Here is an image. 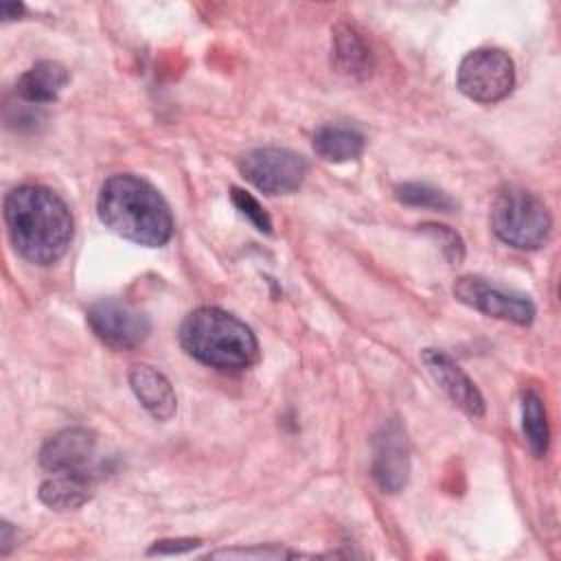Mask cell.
<instances>
[{
  "label": "cell",
  "instance_id": "obj_16",
  "mask_svg": "<svg viewBox=\"0 0 561 561\" xmlns=\"http://www.w3.org/2000/svg\"><path fill=\"white\" fill-rule=\"evenodd\" d=\"M366 138L353 125L327 123L313 134V151L327 162H348L364 153Z\"/></svg>",
  "mask_w": 561,
  "mask_h": 561
},
{
  "label": "cell",
  "instance_id": "obj_5",
  "mask_svg": "<svg viewBox=\"0 0 561 561\" xmlns=\"http://www.w3.org/2000/svg\"><path fill=\"white\" fill-rule=\"evenodd\" d=\"M456 85L476 103H497L515 88V64L500 48H476L462 57Z\"/></svg>",
  "mask_w": 561,
  "mask_h": 561
},
{
  "label": "cell",
  "instance_id": "obj_4",
  "mask_svg": "<svg viewBox=\"0 0 561 561\" xmlns=\"http://www.w3.org/2000/svg\"><path fill=\"white\" fill-rule=\"evenodd\" d=\"M489 219L495 237L517 250H539L552 230L546 204L522 186L500 188L491 202Z\"/></svg>",
  "mask_w": 561,
  "mask_h": 561
},
{
  "label": "cell",
  "instance_id": "obj_13",
  "mask_svg": "<svg viewBox=\"0 0 561 561\" xmlns=\"http://www.w3.org/2000/svg\"><path fill=\"white\" fill-rule=\"evenodd\" d=\"M129 388L140 401V405L156 419V421H169L175 410H178V399L175 392L169 383V379L147 366V364H136L129 370Z\"/></svg>",
  "mask_w": 561,
  "mask_h": 561
},
{
  "label": "cell",
  "instance_id": "obj_10",
  "mask_svg": "<svg viewBox=\"0 0 561 561\" xmlns=\"http://www.w3.org/2000/svg\"><path fill=\"white\" fill-rule=\"evenodd\" d=\"M421 359L434 381L445 390V394L462 408L471 416H482L484 414V397L478 390V386L469 379V375L443 351L438 348H423Z\"/></svg>",
  "mask_w": 561,
  "mask_h": 561
},
{
  "label": "cell",
  "instance_id": "obj_19",
  "mask_svg": "<svg viewBox=\"0 0 561 561\" xmlns=\"http://www.w3.org/2000/svg\"><path fill=\"white\" fill-rule=\"evenodd\" d=\"M419 228L440 243L443 254H445V259L451 265L462 263V259H465V243H462V239H460V234L456 230H451L449 226H443V224H423Z\"/></svg>",
  "mask_w": 561,
  "mask_h": 561
},
{
  "label": "cell",
  "instance_id": "obj_23",
  "mask_svg": "<svg viewBox=\"0 0 561 561\" xmlns=\"http://www.w3.org/2000/svg\"><path fill=\"white\" fill-rule=\"evenodd\" d=\"M13 546H18V528L11 526L9 522H2L0 524V552L9 554Z\"/></svg>",
  "mask_w": 561,
  "mask_h": 561
},
{
  "label": "cell",
  "instance_id": "obj_15",
  "mask_svg": "<svg viewBox=\"0 0 561 561\" xmlns=\"http://www.w3.org/2000/svg\"><path fill=\"white\" fill-rule=\"evenodd\" d=\"M70 75L59 61H37L31 66L15 83V92L22 101L28 103H53L59 92L66 88Z\"/></svg>",
  "mask_w": 561,
  "mask_h": 561
},
{
  "label": "cell",
  "instance_id": "obj_3",
  "mask_svg": "<svg viewBox=\"0 0 561 561\" xmlns=\"http://www.w3.org/2000/svg\"><path fill=\"white\" fill-rule=\"evenodd\" d=\"M180 344L193 359L217 370L239 373L259 362L252 329L219 307L191 311L180 327Z\"/></svg>",
  "mask_w": 561,
  "mask_h": 561
},
{
  "label": "cell",
  "instance_id": "obj_14",
  "mask_svg": "<svg viewBox=\"0 0 561 561\" xmlns=\"http://www.w3.org/2000/svg\"><path fill=\"white\" fill-rule=\"evenodd\" d=\"M94 493V482L85 471H59L42 482L37 495L53 511H75Z\"/></svg>",
  "mask_w": 561,
  "mask_h": 561
},
{
  "label": "cell",
  "instance_id": "obj_22",
  "mask_svg": "<svg viewBox=\"0 0 561 561\" xmlns=\"http://www.w3.org/2000/svg\"><path fill=\"white\" fill-rule=\"evenodd\" d=\"M199 539H162L149 548V554H180L197 548Z\"/></svg>",
  "mask_w": 561,
  "mask_h": 561
},
{
  "label": "cell",
  "instance_id": "obj_12",
  "mask_svg": "<svg viewBox=\"0 0 561 561\" xmlns=\"http://www.w3.org/2000/svg\"><path fill=\"white\" fill-rule=\"evenodd\" d=\"M331 66L351 79H368L375 68V57L364 42V37L357 33L351 24H335L331 31Z\"/></svg>",
  "mask_w": 561,
  "mask_h": 561
},
{
  "label": "cell",
  "instance_id": "obj_17",
  "mask_svg": "<svg viewBox=\"0 0 561 561\" xmlns=\"http://www.w3.org/2000/svg\"><path fill=\"white\" fill-rule=\"evenodd\" d=\"M522 430L535 458H543L550 445V427L543 399L535 390L522 392Z\"/></svg>",
  "mask_w": 561,
  "mask_h": 561
},
{
  "label": "cell",
  "instance_id": "obj_6",
  "mask_svg": "<svg viewBox=\"0 0 561 561\" xmlns=\"http://www.w3.org/2000/svg\"><path fill=\"white\" fill-rule=\"evenodd\" d=\"M239 171L265 195H289L305 182L307 162L285 147H254L239 158Z\"/></svg>",
  "mask_w": 561,
  "mask_h": 561
},
{
  "label": "cell",
  "instance_id": "obj_2",
  "mask_svg": "<svg viewBox=\"0 0 561 561\" xmlns=\"http://www.w3.org/2000/svg\"><path fill=\"white\" fill-rule=\"evenodd\" d=\"M96 215L105 228L138 245L160 248L173 234L167 199L153 184L134 173H116L103 182Z\"/></svg>",
  "mask_w": 561,
  "mask_h": 561
},
{
  "label": "cell",
  "instance_id": "obj_20",
  "mask_svg": "<svg viewBox=\"0 0 561 561\" xmlns=\"http://www.w3.org/2000/svg\"><path fill=\"white\" fill-rule=\"evenodd\" d=\"M230 199H232V204L237 206V210L254 224L256 230H261V232H265V234L272 232V219H270V215L265 213V208H263L248 191H243V188H239V186H232V188H230Z\"/></svg>",
  "mask_w": 561,
  "mask_h": 561
},
{
  "label": "cell",
  "instance_id": "obj_7",
  "mask_svg": "<svg viewBox=\"0 0 561 561\" xmlns=\"http://www.w3.org/2000/svg\"><path fill=\"white\" fill-rule=\"evenodd\" d=\"M85 318L92 333L101 342L118 351H129L140 346L151 331L149 318L134 305L118 298H105L94 302L88 309Z\"/></svg>",
  "mask_w": 561,
  "mask_h": 561
},
{
  "label": "cell",
  "instance_id": "obj_11",
  "mask_svg": "<svg viewBox=\"0 0 561 561\" xmlns=\"http://www.w3.org/2000/svg\"><path fill=\"white\" fill-rule=\"evenodd\" d=\"M96 449V434L85 427H66L39 449V465L50 471H85Z\"/></svg>",
  "mask_w": 561,
  "mask_h": 561
},
{
  "label": "cell",
  "instance_id": "obj_9",
  "mask_svg": "<svg viewBox=\"0 0 561 561\" xmlns=\"http://www.w3.org/2000/svg\"><path fill=\"white\" fill-rule=\"evenodd\" d=\"M410 476V445L399 421H388L375 436L373 478L383 493H397Z\"/></svg>",
  "mask_w": 561,
  "mask_h": 561
},
{
  "label": "cell",
  "instance_id": "obj_24",
  "mask_svg": "<svg viewBox=\"0 0 561 561\" xmlns=\"http://www.w3.org/2000/svg\"><path fill=\"white\" fill-rule=\"evenodd\" d=\"M24 11V7L22 4H9V2H4V4H0V13H2V20H13V18H18L20 13Z\"/></svg>",
  "mask_w": 561,
  "mask_h": 561
},
{
  "label": "cell",
  "instance_id": "obj_8",
  "mask_svg": "<svg viewBox=\"0 0 561 561\" xmlns=\"http://www.w3.org/2000/svg\"><path fill=\"white\" fill-rule=\"evenodd\" d=\"M454 296L484 316L508 320L519 327L535 320V305L528 296L495 287L480 276H460L454 283Z\"/></svg>",
  "mask_w": 561,
  "mask_h": 561
},
{
  "label": "cell",
  "instance_id": "obj_21",
  "mask_svg": "<svg viewBox=\"0 0 561 561\" xmlns=\"http://www.w3.org/2000/svg\"><path fill=\"white\" fill-rule=\"evenodd\" d=\"M210 559H232V557H241V559H291L298 557V552L285 550L280 546H256V548H224V550H215L208 554Z\"/></svg>",
  "mask_w": 561,
  "mask_h": 561
},
{
  "label": "cell",
  "instance_id": "obj_1",
  "mask_svg": "<svg viewBox=\"0 0 561 561\" xmlns=\"http://www.w3.org/2000/svg\"><path fill=\"white\" fill-rule=\"evenodd\" d=\"M4 224L15 252L35 265L57 263L75 234L70 208L42 184H22L7 193Z\"/></svg>",
  "mask_w": 561,
  "mask_h": 561
},
{
  "label": "cell",
  "instance_id": "obj_18",
  "mask_svg": "<svg viewBox=\"0 0 561 561\" xmlns=\"http://www.w3.org/2000/svg\"><path fill=\"white\" fill-rule=\"evenodd\" d=\"M394 197L405 206H419V208H432L440 213H451L456 208V202L440 188L425 184V182H403L394 186Z\"/></svg>",
  "mask_w": 561,
  "mask_h": 561
}]
</instances>
